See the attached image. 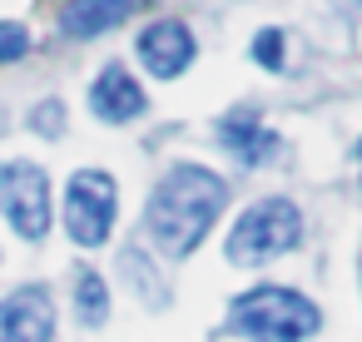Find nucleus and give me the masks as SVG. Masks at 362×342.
Here are the masks:
<instances>
[{"instance_id":"1a4fd4ad","label":"nucleus","mask_w":362,"mask_h":342,"mask_svg":"<svg viewBox=\"0 0 362 342\" xmlns=\"http://www.w3.org/2000/svg\"><path fill=\"white\" fill-rule=\"evenodd\" d=\"M218 139H223V149H228L238 164H268V159L278 154V134L263 129V119H258L253 110L223 114V119H218Z\"/></svg>"},{"instance_id":"9d476101","label":"nucleus","mask_w":362,"mask_h":342,"mask_svg":"<svg viewBox=\"0 0 362 342\" xmlns=\"http://www.w3.org/2000/svg\"><path fill=\"white\" fill-rule=\"evenodd\" d=\"M139 6L144 0H70V6L60 11V30L75 35V40H95V35L124 25Z\"/></svg>"},{"instance_id":"9b49d317","label":"nucleus","mask_w":362,"mask_h":342,"mask_svg":"<svg viewBox=\"0 0 362 342\" xmlns=\"http://www.w3.org/2000/svg\"><path fill=\"white\" fill-rule=\"evenodd\" d=\"M75 317L85 327H100L110 317V288H105V278L95 268H80L75 273Z\"/></svg>"},{"instance_id":"4468645a","label":"nucleus","mask_w":362,"mask_h":342,"mask_svg":"<svg viewBox=\"0 0 362 342\" xmlns=\"http://www.w3.org/2000/svg\"><path fill=\"white\" fill-rule=\"evenodd\" d=\"M283 30H258V40H253V60L263 65V70H278L283 65Z\"/></svg>"},{"instance_id":"6e6552de","label":"nucleus","mask_w":362,"mask_h":342,"mask_svg":"<svg viewBox=\"0 0 362 342\" xmlns=\"http://www.w3.org/2000/svg\"><path fill=\"white\" fill-rule=\"evenodd\" d=\"M90 110H95L105 124H129V119H139V114L149 110V100H144L139 80H134L124 65H110V70H100V80L90 85Z\"/></svg>"},{"instance_id":"423d86ee","label":"nucleus","mask_w":362,"mask_h":342,"mask_svg":"<svg viewBox=\"0 0 362 342\" xmlns=\"http://www.w3.org/2000/svg\"><path fill=\"white\" fill-rule=\"evenodd\" d=\"M0 337L6 342H50L55 337V302L45 288H16L0 302Z\"/></svg>"},{"instance_id":"7ed1b4c3","label":"nucleus","mask_w":362,"mask_h":342,"mask_svg":"<svg viewBox=\"0 0 362 342\" xmlns=\"http://www.w3.org/2000/svg\"><path fill=\"white\" fill-rule=\"evenodd\" d=\"M303 243V213L293 199H258L253 208L238 213V223L228 228V263L238 268H258L288 248Z\"/></svg>"},{"instance_id":"39448f33","label":"nucleus","mask_w":362,"mask_h":342,"mask_svg":"<svg viewBox=\"0 0 362 342\" xmlns=\"http://www.w3.org/2000/svg\"><path fill=\"white\" fill-rule=\"evenodd\" d=\"M0 213L16 223L21 238H45L50 228V179L45 169L16 159L0 164Z\"/></svg>"},{"instance_id":"f8f14e48","label":"nucleus","mask_w":362,"mask_h":342,"mask_svg":"<svg viewBox=\"0 0 362 342\" xmlns=\"http://www.w3.org/2000/svg\"><path fill=\"white\" fill-rule=\"evenodd\" d=\"M124 273H129V283L139 288V297H144L149 307H164V302H169V288H164L159 278H149V268H144V253H139V248H124Z\"/></svg>"},{"instance_id":"2eb2a0df","label":"nucleus","mask_w":362,"mask_h":342,"mask_svg":"<svg viewBox=\"0 0 362 342\" xmlns=\"http://www.w3.org/2000/svg\"><path fill=\"white\" fill-rule=\"evenodd\" d=\"M30 129L45 134V139H55V134L65 129V105H60V100H45L40 110H30Z\"/></svg>"},{"instance_id":"f257e3e1","label":"nucleus","mask_w":362,"mask_h":342,"mask_svg":"<svg viewBox=\"0 0 362 342\" xmlns=\"http://www.w3.org/2000/svg\"><path fill=\"white\" fill-rule=\"evenodd\" d=\"M223 204H228V184L214 169L174 164L159 179V189L149 194V208H144L149 238L169 258H184V253H194L204 243V233L214 228V218L223 213Z\"/></svg>"},{"instance_id":"dca6fc26","label":"nucleus","mask_w":362,"mask_h":342,"mask_svg":"<svg viewBox=\"0 0 362 342\" xmlns=\"http://www.w3.org/2000/svg\"><path fill=\"white\" fill-rule=\"evenodd\" d=\"M357 179H362V144H357Z\"/></svg>"},{"instance_id":"f03ea898","label":"nucleus","mask_w":362,"mask_h":342,"mask_svg":"<svg viewBox=\"0 0 362 342\" xmlns=\"http://www.w3.org/2000/svg\"><path fill=\"white\" fill-rule=\"evenodd\" d=\"M228 327L258 342H303L317 332V307L293 288H253L233 302Z\"/></svg>"},{"instance_id":"ddd939ff","label":"nucleus","mask_w":362,"mask_h":342,"mask_svg":"<svg viewBox=\"0 0 362 342\" xmlns=\"http://www.w3.org/2000/svg\"><path fill=\"white\" fill-rule=\"evenodd\" d=\"M25 50H30V35H25V25H16V20H0V65L21 60Z\"/></svg>"},{"instance_id":"20e7f679","label":"nucleus","mask_w":362,"mask_h":342,"mask_svg":"<svg viewBox=\"0 0 362 342\" xmlns=\"http://www.w3.org/2000/svg\"><path fill=\"white\" fill-rule=\"evenodd\" d=\"M115 179L100 174V169H80L65 189V233L80 243V248H100L115 228Z\"/></svg>"},{"instance_id":"0eeeda50","label":"nucleus","mask_w":362,"mask_h":342,"mask_svg":"<svg viewBox=\"0 0 362 342\" xmlns=\"http://www.w3.org/2000/svg\"><path fill=\"white\" fill-rule=\"evenodd\" d=\"M194 30L184 25V20H154L144 35H139V60H144V70L149 75H159V80H174V75H184L189 65H194Z\"/></svg>"}]
</instances>
